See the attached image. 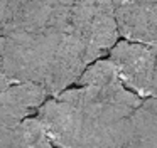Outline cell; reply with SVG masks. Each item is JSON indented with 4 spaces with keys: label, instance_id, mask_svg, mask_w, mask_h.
Instances as JSON below:
<instances>
[{
    "label": "cell",
    "instance_id": "cell-1",
    "mask_svg": "<svg viewBox=\"0 0 157 148\" xmlns=\"http://www.w3.org/2000/svg\"><path fill=\"white\" fill-rule=\"evenodd\" d=\"M36 118L54 148H122L130 116L112 108L54 96L37 108Z\"/></svg>",
    "mask_w": 157,
    "mask_h": 148
},
{
    "label": "cell",
    "instance_id": "cell-2",
    "mask_svg": "<svg viewBox=\"0 0 157 148\" xmlns=\"http://www.w3.org/2000/svg\"><path fill=\"white\" fill-rule=\"evenodd\" d=\"M64 30L101 59L120 37L112 0H78L68 12Z\"/></svg>",
    "mask_w": 157,
    "mask_h": 148
},
{
    "label": "cell",
    "instance_id": "cell-3",
    "mask_svg": "<svg viewBox=\"0 0 157 148\" xmlns=\"http://www.w3.org/2000/svg\"><path fill=\"white\" fill-rule=\"evenodd\" d=\"M155 56L157 46L120 40L110 49L108 61L127 89L140 98H152Z\"/></svg>",
    "mask_w": 157,
    "mask_h": 148
},
{
    "label": "cell",
    "instance_id": "cell-4",
    "mask_svg": "<svg viewBox=\"0 0 157 148\" xmlns=\"http://www.w3.org/2000/svg\"><path fill=\"white\" fill-rule=\"evenodd\" d=\"M112 5L123 40L157 46V0H112Z\"/></svg>",
    "mask_w": 157,
    "mask_h": 148
},
{
    "label": "cell",
    "instance_id": "cell-5",
    "mask_svg": "<svg viewBox=\"0 0 157 148\" xmlns=\"http://www.w3.org/2000/svg\"><path fill=\"white\" fill-rule=\"evenodd\" d=\"M46 93L37 84H14L0 91V128L15 126L46 101Z\"/></svg>",
    "mask_w": 157,
    "mask_h": 148
},
{
    "label": "cell",
    "instance_id": "cell-6",
    "mask_svg": "<svg viewBox=\"0 0 157 148\" xmlns=\"http://www.w3.org/2000/svg\"><path fill=\"white\" fill-rule=\"evenodd\" d=\"M122 148H157V98H145L127 120Z\"/></svg>",
    "mask_w": 157,
    "mask_h": 148
},
{
    "label": "cell",
    "instance_id": "cell-7",
    "mask_svg": "<svg viewBox=\"0 0 157 148\" xmlns=\"http://www.w3.org/2000/svg\"><path fill=\"white\" fill-rule=\"evenodd\" d=\"M0 148H54L37 118H25L15 126L0 128Z\"/></svg>",
    "mask_w": 157,
    "mask_h": 148
},
{
    "label": "cell",
    "instance_id": "cell-8",
    "mask_svg": "<svg viewBox=\"0 0 157 148\" xmlns=\"http://www.w3.org/2000/svg\"><path fill=\"white\" fill-rule=\"evenodd\" d=\"M21 0H0V34L4 32L5 25L9 24L15 7L19 5Z\"/></svg>",
    "mask_w": 157,
    "mask_h": 148
},
{
    "label": "cell",
    "instance_id": "cell-9",
    "mask_svg": "<svg viewBox=\"0 0 157 148\" xmlns=\"http://www.w3.org/2000/svg\"><path fill=\"white\" fill-rule=\"evenodd\" d=\"M0 91H2V89H0Z\"/></svg>",
    "mask_w": 157,
    "mask_h": 148
}]
</instances>
